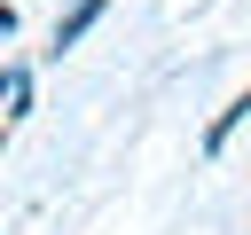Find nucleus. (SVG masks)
<instances>
[{
  "label": "nucleus",
  "mask_w": 251,
  "mask_h": 235,
  "mask_svg": "<svg viewBox=\"0 0 251 235\" xmlns=\"http://www.w3.org/2000/svg\"><path fill=\"white\" fill-rule=\"evenodd\" d=\"M102 8H110V0H78V8H71V16L55 24V55H63V47H78V39H86V31L102 24Z\"/></svg>",
  "instance_id": "1"
},
{
  "label": "nucleus",
  "mask_w": 251,
  "mask_h": 235,
  "mask_svg": "<svg viewBox=\"0 0 251 235\" xmlns=\"http://www.w3.org/2000/svg\"><path fill=\"white\" fill-rule=\"evenodd\" d=\"M243 118H251V94H235V102H227V110L212 118V133H204V157H220V149H227V133H235Z\"/></svg>",
  "instance_id": "2"
},
{
  "label": "nucleus",
  "mask_w": 251,
  "mask_h": 235,
  "mask_svg": "<svg viewBox=\"0 0 251 235\" xmlns=\"http://www.w3.org/2000/svg\"><path fill=\"white\" fill-rule=\"evenodd\" d=\"M0 31H16V8H8V0H0Z\"/></svg>",
  "instance_id": "3"
}]
</instances>
